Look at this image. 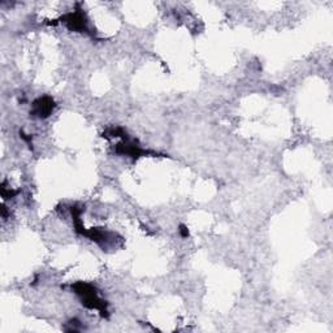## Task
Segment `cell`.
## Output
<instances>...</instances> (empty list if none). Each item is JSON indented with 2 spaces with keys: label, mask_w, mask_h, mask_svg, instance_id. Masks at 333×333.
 Returning <instances> with one entry per match:
<instances>
[{
  "label": "cell",
  "mask_w": 333,
  "mask_h": 333,
  "mask_svg": "<svg viewBox=\"0 0 333 333\" xmlns=\"http://www.w3.org/2000/svg\"><path fill=\"white\" fill-rule=\"evenodd\" d=\"M54 108V102L49 98H40L39 101H37L34 103V112L38 116H49V113L51 112V109Z\"/></svg>",
  "instance_id": "7a4b0ae2"
},
{
  "label": "cell",
  "mask_w": 333,
  "mask_h": 333,
  "mask_svg": "<svg viewBox=\"0 0 333 333\" xmlns=\"http://www.w3.org/2000/svg\"><path fill=\"white\" fill-rule=\"evenodd\" d=\"M78 287H80V289L76 290H77V293L82 297L83 303L91 308H102V304L103 303H102L101 299L98 298V296L95 293V290H92L91 288L87 287V285L80 284Z\"/></svg>",
  "instance_id": "6da1fadb"
}]
</instances>
